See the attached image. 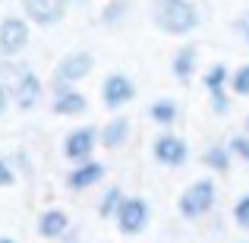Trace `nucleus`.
Masks as SVG:
<instances>
[{"label":"nucleus","instance_id":"31","mask_svg":"<svg viewBox=\"0 0 249 243\" xmlns=\"http://www.w3.org/2000/svg\"><path fill=\"white\" fill-rule=\"evenodd\" d=\"M246 133H249V117H246Z\"/></svg>","mask_w":249,"mask_h":243},{"label":"nucleus","instance_id":"21","mask_svg":"<svg viewBox=\"0 0 249 243\" xmlns=\"http://www.w3.org/2000/svg\"><path fill=\"white\" fill-rule=\"evenodd\" d=\"M231 92L240 98H249V63H240L231 73Z\"/></svg>","mask_w":249,"mask_h":243},{"label":"nucleus","instance_id":"13","mask_svg":"<svg viewBox=\"0 0 249 243\" xmlns=\"http://www.w3.org/2000/svg\"><path fill=\"white\" fill-rule=\"evenodd\" d=\"M196 70H199V48L196 44H180L170 60V73H174L177 82H193Z\"/></svg>","mask_w":249,"mask_h":243},{"label":"nucleus","instance_id":"11","mask_svg":"<svg viewBox=\"0 0 249 243\" xmlns=\"http://www.w3.org/2000/svg\"><path fill=\"white\" fill-rule=\"evenodd\" d=\"M51 111L57 117H82L89 111V98L79 92V85H51Z\"/></svg>","mask_w":249,"mask_h":243},{"label":"nucleus","instance_id":"19","mask_svg":"<svg viewBox=\"0 0 249 243\" xmlns=\"http://www.w3.org/2000/svg\"><path fill=\"white\" fill-rule=\"evenodd\" d=\"M148 117H152V123H158V127H174L177 117H180V108H177V101H170V98H158V101H152V108H148Z\"/></svg>","mask_w":249,"mask_h":243},{"label":"nucleus","instance_id":"17","mask_svg":"<svg viewBox=\"0 0 249 243\" xmlns=\"http://www.w3.org/2000/svg\"><path fill=\"white\" fill-rule=\"evenodd\" d=\"M202 164H205L208 170H214V174H227L233 164V152L227 146H221V142H212V146L202 152Z\"/></svg>","mask_w":249,"mask_h":243},{"label":"nucleus","instance_id":"18","mask_svg":"<svg viewBox=\"0 0 249 243\" xmlns=\"http://www.w3.org/2000/svg\"><path fill=\"white\" fill-rule=\"evenodd\" d=\"M123 189L120 187H107L101 193V199H98V218H104V221H114L117 218V212H120V206H123Z\"/></svg>","mask_w":249,"mask_h":243},{"label":"nucleus","instance_id":"29","mask_svg":"<svg viewBox=\"0 0 249 243\" xmlns=\"http://www.w3.org/2000/svg\"><path fill=\"white\" fill-rule=\"evenodd\" d=\"M70 3H76V6H85V3H91V0H70Z\"/></svg>","mask_w":249,"mask_h":243},{"label":"nucleus","instance_id":"6","mask_svg":"<svg viewBox=\"0 0 249 243\" xmlns=\"http://www.w3.org/2000/svg\"><path fill=\"white\" fill-rule=\"evenodd\" d=\"M70 6H73L70 0H22L25 19H29L32 25H41V29L63 22V16L70 13Z\"/></svg>","mask_w":249,"mask_h":243},{"label":"nucleus","instance_id":"1","mask_svg":"<svg viewBox=\"0 0 249 243\" xmlns=\"http://www.w3.org/2000/svg\"><path fill=\"white\" fill-rule=\"evenodd\" d=\"M152 22L164 35L183 38V35H193L199 29L202 16H199V6L193 0H155L152 3Z\"/></svg>","mask_w":249,"mask_h":243},{"label":"nucleus","instance_id":"24","mask_svg":"<svg viewBox=\"0 0 249 243\" xmlns=\"http://www.w3.org/2000/svg\"><path fill=\"white\" fill-rule=\"evenodd\" d=\"M16 183V170L10 168V161L0 158V187H13Z\"/></svg>","mask_w":249,"mask_h":243},{"label":"nucleus","instance_id":"8","mask_svg":"<svg viewBox=\"0 0 249 243\" xmlns=\"http://www.w3.org/2000/svg\"><path fill=\"white\" fill-rule=\"evenodd\" d=\"M98 130L95 127H76V130H70L67 136H63V155H67L73 164H82V161H89L91 155H95V149H98Z\"/></svg>","mask_w":249,"mask_h":243},{"label":"nucleus","instance_id":"5","mask_svg":"<svg viewBox=\"0 0 249 243\" xmlns=\"http://www.w3.org/2000/svg\"><path fill=\"white\" fill-rule=\"evenodd\" d=\"M10 95H13V101H16V108H19V111H32L38 101H41V95H44V82H41V76H38L35 70L19 67V73L13 76V89H10Z\"/></svg>","mask_w":249,"mask_h":243},{"label":"nucleus","instance_id":"14","mask_svg":"<svg viewBox=\"0 0 249 243\" xmlns=\"http://www.w3.org/2000/svg\"><path fill=\"white\" fill-rule=\"evenodd\" d=\"M67 231H70V215L63 208H44L38 215V234L44 240H63Z\"/></svg>","mask_w":249,"mask_h":243},{"label":"nucleus","instance_id":"22","mask_svg":"<svg viewBox=\"0 0 249 243\" xmlns=\"http://www.w3.org/2000/svg\"><path fill=\"white\" fill-rule=\"evenodd\" d=\"M231 218H233V224H237L240 231H249V193H246V196H240V199L233 202Z\"/></svg>","mask_w":249,"mask_h":243},{"label":"nucleus","instance_id":"28","mask_svg":"<svg viewBox=\"0 0 249 243\" xmlns=\"http://www.w3.org/2000/svg\"><path fill=\"white\" fill-rule=\"evenodd\" d=\"M76 240H79V231H67L63 234V243H76Z\"/></svg>","mask_w":249,"mask_h":243},{"label":"nucleus","instance_id":"7","mask_svg":"<svg viewBox=\"0 0 249 243\" xmlns=\"http://www.w3.org/2000/svg\"><path fill=\"white\" fill-rule=\"evenodd\" d=\"M25 48H29V19H22V16L0 19V54L19 57Z\"/></svg>","mask_w":249,"mask_h":243},{"label":"nucleus","instance_id":"32","mask_svg":"<svg viewBox=\"0 0 249 243\" xmlns=\"http://www.w3.org/2000/svg\"><path fill=\"white\" fill-rule=\"evenodd\" d=\"M240 243H249V240H240Z\"/></svg>","mask_w":249,"mask_h":243},{"label":"nucleus","instance_id":"15","mask_svg":"<svg viewBox=\"0 0 249 243\" xmlns=\"http://www.w3.org/2000/svg\"><path fill=\"white\" fill-rule=\"evenodd\" d=\"M129 133H133V127H129V117H110V120L101 127L98 139H101V146H104V149L117 152V149H123V146H126Z\"/></svg>","mask_w":249,"mask_h":243},{"label":"nucleus","instance_id":"4","mask_svg":"<svg viewBox=\"0 0 249 243\" xmlns=\"http://www.w3.org/2000/svg\"><path fill=\"white\" fill-rule=\"evenodd\" d=\"M91 67H95L91 51H70V54H63L60 60H57L51 85H79L85 76L91 73Z\"/></svg>","mask_w":249,"mask_h":243},{"label":"nucleus","instance_id":"30","mask_svg":"<svg viewBox=\"0 0 249 243\" xmlns=\"http://www.w3.org/2000/svg\"><path fill=\"white\" fill-rule=\"evenodd\" d=\"M0 243H16V240H13V237H0Z\"/></svg>","mask_w":249,"mask_h":243},{"label":"nucleus","instance_id":"9","mask_svg":"<svg viewBox=\"0 0 249 243\" xmlns=\"http://www.w3.org/2000/svg\"><path fill=\"white\" fill-rule=\"evenodd\" d=\"M136 98V82L126 73H110L101 82V104L107 111H120Z\"/></svg>","mask_w":249,"mask_h":243},{"label":"nucleus","instance_id":"16","mask_svg":"<svg viewBox=\"0 0 249 243\" xmlns=\"http://www.w3.org/2000/svg\"><path fill=\"white\" fill-rule=\"evenodd\" d=\"M129 13H133V0H107V3L101 6L98 22H101L104 29H117V25H123L129 19Z\"/></svg>","mask_w":249,"mask_h":243},{"label":"nucleus","instance_id":"20","mask_svg":"<svg viewBox=\"0 0 249 243\" xmlns=\"http://www.w3.org/2000/svg\"><path fill=\"white\" fill-rule=\"evenodd\" d=\"M227 82H231V73H227L224 63H212V67L202 73V85H205L208 95H218V92H227Z\"/></svg>","mask_w":249,"mask_h":243},{"label":"nucleus","instance_id":"3","mask_svg":"<svg viewBox=\"0 0 249 243\" xmlns=\"http://www.w3.org/2000/svg\"><path fill=\"white\" fill-rule=\"evenodd\" d=\"M148 221H152V208H148V202L142 199V196H126L120 206V212H117L114 224L117 231L123 234V237H136V234H142L148 227Z\"/></svg>","mask_w":249,"mask_h":243},{"label":"nucleus","instance_id":"27","mask_svg":"<svg viewBox=\"0 0 249 243\" xmlns=\"http://www.w3.org/2000/svg\"><path fill=\"white\" fill-rule=\"evenodd\" d=\"M6 104H10V89H6L3 82H0V117H3V111H6Z\"/></svg>","mask_w":249,"mask_h":243},{"label":"nucleus","instance_id":"25","mask_svg":"<svg viewBox=\"0 0 249 243\" xmlns=\"http://www.w3.org/2000/svg\"><path fill=\"white\" fill-rule=\"evenodd\" d=\"M212 111H214V114H227V111H231V98H227V92L212 95Z\"/></svg>","mask_w":249,"mask_h":243},{"label":"nucleus","instance_id":"26","mask_svg":"<svg viewBox=\"0 0 249 243\" xmlns=\"http://www.w3.org/2000/svg\"><path fill=\"white\" fill-rule=\"evenodd\" d=\"M233 29H237V35L243 38V41L249 44V10L246 13H240L237 16V22H233Z\"/></svg>","mask_w":249,"mask_h":243},{"label":"nucleus","instance_id":"23","mask_svg":"<svg viewBox=\"0 0 249 243\" xmlns=\"http://www.w3.org/2000/svg\"><path fill=\"white\" fill-rule=\"evenodd\" d=\"M227 149L233 152V158H240V161H246V164H249V133L233 136V139L227 142Z\"/></svg>","mask_w":249,"mask_h":243},{"label":"nucleus","instance_id":"10","mask_svg":"<svg viewBox=\"0 0 249 243\" xmlns=\"http://www.w3.org/2000/svg\"><path fill=\"white\" fill-rule=\"evenodd\" d=\"M152 155L158 164H164V168H183L189 158V146L183 136L177 133H161L158 139L152 142Z\"/></svg>","mask_w":249,"mask_h":243},{"label":"nucleus","instance_id":"2","mask_svg":"<svg viewBox=\"0 0 249 243\" xmlns=\"http://www.w3.org/2000/svg\"><path fill=\"white\" fill-rule=\"evenodd\" d=\"M214 202H218V187H214V180L199 177V180H193L180 193L177 212H180V218H186V221H199L214 208Z\"/></svg>","mask_w":249,"mask_h":243},{"label":"nucleus","instance_id":"12","mask_svg":"<svg viewBox=\"0 0 249 243\" xmlns=\"http://www.w3.org/2000/svg\"><path fill=\"white\" fill-rule=\"evenodd\" d=\"M104 174H107V168H104L101 161L89 158L82 164H73V170L67 174V187L73 189V193H85V189L98 187V183L104 180Z\"/></svg>","mask_w":249,"mask_h":243}]
</instances>
